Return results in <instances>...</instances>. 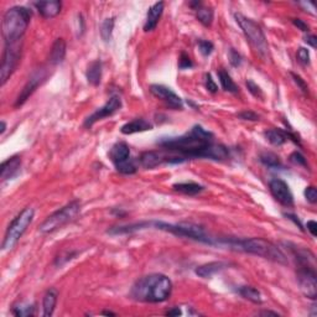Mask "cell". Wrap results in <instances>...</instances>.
Segmentation results:
<instances>
[{
  "label": "cell",
  "mask_w": 317,
  "mask_h": 317,
  "mask_svg": "<svg viewBox=\"0 0 317 317\" xmlns=\"http://www.w3.org/2000/svg\"><path fill=\"white\" fill-rule=\"evenodd\" d=\"M158 144L164 150L176 154L183 161L190 159L222 161L229 156L228 149L222 144L213 143L212 133L201 125H194L190 132L181 137L165 138Z\"/></svg>",
  "instance_id": "cell-1"
},
{
  "label": "cell",
  "mask_w": 317,
  "mask_h": 317,
  "mask_svg": "<svg viewBox=\"0 0 317 317\" xmlns=\"http://www.w3.org/2000/svg\"><path fill=\"white\" fill-rule=\"evenodd\" d=\"M216 246L257 255L280 264L287 263L286 255L282 253L280 248L263 238H216Z\"/></svg>",
  "instance_id": "cell-2"
},
{
  "label": "cell",
  "mask_w": 317,
  "mask_h": 317,
  "mask_svg": "<svg viewBox=\"0 0 317 317\" xmlns=\"http://www.w3.org/2000/svg\"><path fill=\"white\" fill-rule=\"evenodd\" d=\"M172 281L164 274H149L134 282L130 296L139 302L159 303L171 296Z\"/></svg>",
  "instance_id": "cell-3"
},
{
  "label": "cell",
  "mask_w": 317,
  "mask_h": 317,
  "mask_svg": "<svg viewBox=\"0 0 317 317\" xmlns=\"http://www.w3.org/2000/svg\"><path fill=\"white\" fill-rule=\"evenodd\" d=\"M33 13L25 7H13L5 12L2 23V33L5 45L21 42L30 24Z\"/></svg>",
  "instance_id": "cell-4"
},
{
  "label": "cell",
  "mask_w": 317,
  "mask_h": 317,
  "mask_svg": "<svg viewBox=\"0 0 317 317\" xmlns=\"http://www.w3.org/2000/svg\"><path fill=\"white\" fill-rule=\"evenodd\" d=\"M234 19L243 31L248 44L250 45L255 55L264 62H268L270 60V51H269V45L266 41L265 34L260 28V25H258L252 19L244 17L241 13H236Z\"/></svg>",
  "instance_id": "cell-5"
},
{
  "label": "cell",
  "mask_w": 317,
  "mask_h": 317,
  "mask_svg": "<svg viewBox=\"0 0 317 317\" xmlns=\"http://www.w3.org/2000/svg\"><path fill=\"white\" fill-rule=\"evenodd\" d=\"M156 228L160 231L169 232L174 236L180 237V238L192 239V241L199 242V243L208 244V246H216V238H212L203 227L194 223H167L161 222V221H150L149 222V228Z\"/></svg>",
  "instance_id": "cell-6"
},
{
  "label": "cell",
  "mask_w": 317,
  "mask_h": 317,
  "mask_svg": "<svg viewBox=\"0 0 317 317\" xmlns=\"http://www.w3.org/2000/svg\"><path fill=\"white\" fill-rule=\"evenodd\" d=\"M34 216H35L34 208L26 207V208H24L23 211L19 213L17 217L13 220V222L9 225V227L7 229V233H5L4 236V241H3L2 244L3 252L12 250L13 248L17 246L18 242L20 241V238L26 232V229L29 228V226L33 222Z\"/></svg>",
  "instance_id": "cell-7"
},
{
  "label": "cell",
  "mask_w": 317,
  "mask_h": 317,
  "mask_svg": "<svg viewBox=\"0 0 317 317\" xmlns=\"http://www.w3.org/2000/svg\"><path fill=\"white\" fill-rule=\"evenodd\" d=\"M79 212H81V203L78 201H72L68 204H66L65 207L58 209V211L50 215L40 225L39 231L44 234L52 233V232L62 228L67 223L72 222L79 215Z\"/></svg>",
  "instance_id": "cell-8"
},
{
  "label": "cell",
  "mask_w": 317,
  "mask_h": 317,
  "mask_svg": "<svg viewBox=\"0 0 317 317\" xmlns=\"http://www.w3.org/2000/svg\"><path fill=\"white\" fill-rule=\"evenodd\" d=\"M21 55V42L12 45H5L4 52L2 58V67H0V83L4 86L8 79L14 73L18 67Z\"/></svg>",
  "instance_id": "cell-9"
},
{
  "label": "cell",
  "mask_w": 317,
  "mask_h": 317,
  "mask_svg": "<svg viewBox=\"0 0 317 317\" xmlns=\"http://www.w3.org/2000/svg\"><path fill=\"white\" fill-rule=\"evenodd\" d=\"M297 281H299L301 292L307 299L316 300L317 279L315 266H299V269H297Z\"/></svg>",
  "instance_id": "cell-10"
},
{
  "label": "cell",
  "mask_w": 317,
  "mask_h": 317,
  "mask_svg": "<svg viewBox=\"0 0 317 317\" xmlns=\"http://www.w3.org/2000/svg\"><path fill=\"white\" fill-rule=\"evenodd\" d=\"M47 76H49V73H47L45 68H40V70L34 72L30 76V78H29V81L26 82L25 86H24V88L21 89L20 94L18 95L17 102H15V108L23 105L34 94V92L46 81Z\"/></svg>",
  "instance_id": "cell-11"
},
{
  "label": "cell",
  "mask_w": 317,
  "mask_h": 317,
  "mask_svg": "<svg viewBox=\"0 0 317 317\" xmlns=\"http://www.w3.org/2000/svg\"><path fill=\"white\" fill-rule=\"evenodd\" d=\"M122 108V99L118 95H113V97L109 98L108 102L105 103L104 105L98 108L94 113H92L88 118L84 121V127L90 128L93 127L97 122L102 121L103 118H107V117H112L113 114H116L117 112L121 111Z\"/></svg>",
  "instance_id": "cell-12"
},
{
  "label": "cell",
  "mask_w": 317,
  "mask_h": 317,
  "mask_svg": "<svg viewBox=\"0 0 317 317\" xmlns=\"http://www.w3.org/2000/svg\"><path fill=\"white\" fill-rule=\"evenodd\" d=\"M269 188H270L271 196L282 204L284 207L294 206V196H292L291 190L289 185L280 178H274L269 182Z\"/></svg>",
  "instance_id": "cell-13"
},
{
  "label": "cell",
  "mask_w": 317,
  "mask_h": 317,
  "mask_svg": "<svg viewBox=\"0 0 317 317\" xmlns=\"http://www.w3.org/2000/svg\"><path fill=\"white\" fill-rule=\"evenodd\" d=\"M150 92L155 95L156 98L161 99L162 102L166 103L171 109L175 111H181L183 108V100L169 87L164 84H151Z\"/></svg>",
  "instance_id": "cell-14"
},
{
  "label": "cell",
  "mask_w": 317,
  "mask_h": 317,
  "mask_svg": "<svg viewBox=\"0 0 317 317\" xmlns=\"http://www.w3.org/2000/svg\"><path fill=\"white\" fill-rule=\"evenodd\" d=\"M140 164L145 169H155L166 162V153L164 151H145L140 155Z\"/></svg>",
  "instance_id": "cell-15"
},
{
  "label": "cell",
  "mask_w": 317,
  "mask_h": 317,
  "mask_svg": "<svg viewBox=\"0 0 317 317\" xmlns=\"http://www.w3.org/2000/svg\"><path fill=\"white\" fill-rule=\"evenodd\" d=\"M21 169V159L20 156L15 155L9 158L5 161H3L2 169H0V178L2 181L10 180V178L15 177L19 174Z\"/></svg>",
  "instance_id": "cell-16"
},
{
  "label": "cell",
  "mask_w": 317,
  "mask_h": 317,
  "mask_svg": "<svg viewBox=\"0 0 317 317\" xmlns=\"http://www.w3.org/2000/svg\"><path fill=\"white\" fill-rule=\"evenodd\" d=\"M165 4L164 2H158L149 9L148 15H146L145 24H144V31L149 33V31L155 30L158 26L160 19H161L162 13H164Z\"/></svg>",
  "instance_id": "cell-17"
},
{
  "label": "cell",
  "mask_w": 317,
  "mask_h": 317,
  "mask_svg": "<svg viewBox=\"0 0 317 317\" xmlns=\"http://www.w3.org/2000/svg\"><path fill=\"white\" fill-rule=\"evenodd\" d=\"M39 14L45 19L56 18L61 13L62 9V3L58 0H51V2H36L34 3Z\"/></svg>",
  "instance_id": "cell-18"
},
{
  "label": "cell",
  "mask_w": 317,
  "mask_h": 317,
  "mask_svg": "<svg viewBox=\"0 0 317 317\" xmlns=\"http://www.w3.org/2000/svg\"><path fill=\"white\" fill-rule=\"evenodd\" d=\"M109 158L113 161L114 166L130 160V149L128 144L125 143H117L112 146L109 151Z\"/></svg>",
  "instance_id": "cell-19"
},
{
  "label": "cell",
  "mask_w": 317,
  "mask_h": 317,
  "mask_svg": "<svg viewBox=\"0 0 317 317\" xmlns=\"http://www.w3.org/2000/svg\"><path fill=\"white\" fill-rule=\"evenodd\" d=\"M229 266L228 263L226 262H209L207 264H203L198 268H196L194 273L196 275H198L199 278H203V279H208L212 278L215 274L220 273V271L225 270Z\"/></svg>",
  "instance_id": "cell-20"
},
{
  "label": "cell",
  "mask_w": 317,
  "mask_h": 317,
  "mask_svg": "<svg viewBox=\"0 0 317 317\" xmlns=\"http://www.w3.org/2000/svg\"><path fill=\"white\" fill-rule=\"evenodd\" d=\"M153 129V124L149 123L148 121L143 118H137L132 122H128L127 124H124L123 127L121 128L122 134L124 135H132L135 134V133H143V132H148V130Z\"/></svg>",
  "instance_id": "cell-21"
},
{
  "label": "cell",
  "mask_w": 317,
  "mask_h": 317,
  "mask_svg": "<svg viewBox=\"0 0 317 317\" xmlns=\"http://www.w3.org/2000/svg\"><path fill=\"white\" fill-rule=\"evenodd\" d=\"M66 50H67V46H66L65 40H56L51 47V51H50V63L53 66L62 63L66 57Z\"/></svg>",
  "instance_id": "cell-22"
},
{
  "label": "cell",
  "mask_w": 317,
  "mask_h": 317,
  "mask_svg": "<svg viewBox=\"0 0 317 317\" xmlns=\"http://www.w3.org/2000/svg\"><path fill=\"white\" fill-rule=\"evenodd\" d=\"M57 297H58V291L55 287H51L46 291L45 294L44 300H42V316L44 317H51L53 315V311H55L56 303H57Z\"/></svg>",
  "instance_id": "cell-23"
},
{
  "label": "cell",
  "mask_w": 317,
  "mask_h": 317,
  "mask_svg": "<svg viewBox=\"0 0 317 317\" xmlns=\"http://www.w3.org/2000/svg\"><path fill=\"white\" fill-rule=\"evenodd\" d=\"M194 13H196V18L199 23L206 28H209L213 23V18H215V12L211 7L204 5L203 3L199 2V4L194 8Z\"/></svg>",
  "instance_id": "cell-24"
},
{
  "label": "cell",
  "mask_w": 317,
  "mask_h": 317,
  "mask_svg": "<svg viewBox=\"0 0 317 317\" xmlns=\"http://www.w3.org/2000/svg\"><path fill=\"white\" fill-rule=\"evenodd\" d=\"M87 81L93 87L99 86L100 81H102V62L99 60L92 61L88 65L86 72Z\"/></svg>",
  "instance_id": "cell-25"
},
{
  "label": "cell",
  "mask_w": 317,
  "mask_h": 317,
  "mask_svg": "<svg viewBox=\"0 0 317 317\" xmlns=\"http://www.w3.org/2000/svg\"><path fill=\"white\" fill-rule=\"evenodd\" d=\"M175 191L177 192L183 193V194H187V196H194V194L202 192L204 190V187L199 183L196 182H181V183H175L172 186Z\"/></svg>",
  "instance_id": "cell-26"
},
{
  "label": "cell",
  "mask_w": 317,
  "mask_h": 317,
  "mask_svg": "<svg viewBox=\"0 0 317 317\" xmlns=\"http://www.w3.org/2000/svg\"><path fill=\"white\" fill-rule=\"evenodd\" d=\"M266 140L274 146H281L287 141V133L280 129H269L264 133Z\"/></svg>",
  "instance_id": "cell-27"
},
{
  "label": "cell",
  "mask_w": 317,
  "mask_h": 317,
  "mask_svg": "<svg viewBox=\"0 0 317 317\" xmlns=\"http://www.w3.org/2000/svg\"><path fill=\"white\" fill-rule=\"evenodd\" d=\"M239 294H241L246 300L250 301V302L257 303V305H260V303H263L262 294H260L259 290L255 289V287H253V286L241 287V290H239Z\"/></svg>",
  "instance_id": "cell-28"
},
{
  "label": "cell",
  "mask_w": 317,
  "mask_h": 317,
  "mask_svg": "<svg viewBox=\"0 0 317 317\" xmlns=\"http://www.w3.org/2000/svg\"><path fill=\"white\" fill-rule=\"evenodd\" d=\"M218 78H220V83L222 86V88L227 90L229 93H238V86L234 83V81L232 79V77L229 76L228 72L225 70L218 71Z\"/></svg>",
  "instance_id": "cell-29"
},
{
  "label": "cell",
  "mask_w": 317,
  "mask_h": 317,
  "mask_svg": "<svg viewBox=\"0 0 317 317\" xmlns=\"http://www.w3.org/2000/svg\"><path fill=\"white\" fill-rule=\"evenodd\" d=\"M13 313L18 317H30L35 315V306L34 303L20 302L13 307Z\"/></svg>",
  "instance_id": "cell-30"
},
{
  "label": "cell",
  "mask_w": 317,
  "mask_h": 317,
  "mask_svg": "<svg viewBox=\"0 0 317 317\" xmlns=\"http://www.w3.org/2000/svg\"><path fill=\"white\" fill-rule=\"evenodd\" d=\"M259 160L262 161V164H264L265 166L270 167V169H279L281 167V162L279 156L274 153H263L260 154Z\"/></svg>",
  "instance_id": "cell-31"
},
{
  "label": "cell",
  "mask_w": 317,
  "mask_h": 317,
  "mask_svg": "<svg viewBox=\"0 0 317 317\" xmlns=\"http://www.w3.org/2000/svg\"><path fill=\"white\" fill-rule=\"evenodd\" d=\"M114 18H108L105 19L102 23V26H100V36H102L103 41L109 42L112 39V34H113L114 30Z\"/></svg>",
  "instance_id": "cell-32"
},
{
  "label": "cell",
  "mask_w": 317,
  "mask_h": 317,
  "mask_svg": "<svg viewBox=\"0 0 317 317\" xmlns=\"http://www.w3.org/2000/svg\"><path fill=\"white\" fill-rule=\"evenodd\" d=\"M117 171L121 172V174H124V175H133L137 172V165H135V162L133 161L132 159L128 160V161L123 162V164H119L116 166Z\"/></svg>",
  "instance_id": "cell-33"
},
{
  "label": "cell",
  "mask_w": 317,
  "mask_h": 317,
  "mask_svg": "<svg viewBox=\"0 0 317 317\" xmlns=\"http://www.w3.org/2000/svg\"><path fill=\"white\" fill-rule=\"evenodd\" d=\"M296 58L297 61L303 66L310 65V52H308L307 49L305 47H300L296 52Z\"/></svg>",
  "instance_id": "cell-34"
},
{
  "label": "cell",
  "mask_w": 317,
  "mask_h": 317,
  "mask_svg": "<svg viewBox=\"0 0 317 317\" xmlns=\"http://www.w3.org/2000/svg\"><path fill=\"white\" fill-rule=\"evenodd\" d=\"M199 52L203 56H209L213 52V44L207 40H199L198 41Z\"/></svg>",
  "instance_id": "cell-35"
},
{
  "label": "cell",
  "mask_w": 317,
  "mask_h": 317,
  "mask_svg": "<svg viewBox=\"0 0 317 317\" xmlns=\"http://www.w3.org/2000/svg\"><path fill=\"white\" fill-rule=\"evenodd\" d=\"M247 87L248 89H249V92L252 93L253 95H254L255 98H263L264 97V94H263V90L260 89V87L258 86L255 82H253L252 79H248L247 81Z\"/></svg>",
  "instance_id": "cell-36"
},
{
  "label": "cell",
  "mask_w": 317,
  "mask_h": 317,
  "mask_svg": "<svg viewBox=\"0 0 317 317\" xmlns=\"http://www.w3.org/2000/svg\"><path fill=\"white\" fill-rule=\"evenodd\" d=\"M290 161H291L292 164L297 165V166H303V167L307 166V162H306L305 156H303L301 153H299V151H294V153L290 155Z\"/></svg>",
  "instance_id": "cell-37"
},
{
  "label": "cell",
  "mask_w": 317,
  "mask_h": 317,
  "mask_svg": "<svg viewBox=\"0 0 317 317\" xmlns=\"http://www.w3.org/2000/svg\"><path fill=\"white\" fill-rule=\"evenodd\" d=\"M193 66L192 61H191V58L188 57L186 53H181L180 56V60H178V68L180 70H188V68H191Z\"/></svg>",
  "instance_id": "cell-38"
},
{
  "label": "cell",
  "mask_w": 317,
  "mask_h": 317,
  "mask_svg": "<svg viewBox=\"0 0 317 317\" xmlns=\"http://www.w3.org/2000/svg\"><path fill=\"white\" fill-rule=\"evenodd\" d=\"M228 57H229V62H231V65L233 66V67H239V66H241L242 57H241V55L236 51V50L234 49L229 50Z\"/></svg>",
  "instance_id": "cell-39"
},
{
  "label": "cell",
  "mask_w": 317,
  "mask_h": 317,
  "mask_svg": "<svg viewBox=\"0 0 317 317\" xmlns=\"http://www.w3.org/2000/svg\"><path fill=\"white\" fill-rule=\"evenodd\" d=\"M238 118L242 119V121H249V122L259 121V116H258L257 113H254V112H252V111L241 112V113L238 114Z\"/></svg>",
  "instance_id": "cell-40"
},
{
  "label": "cell",
  "mask_w": 317,
  "mask_h": 317,
  "mask_svg": "<svg viewBox=\"0 0 317 317\" xmlns=\"http://www.w3.org/2000/svg\"><path fill=\"white\" fill-rule=\"evenodd\" d=\"M305 197L310 203H316L317 202V190L313 186H308L305 190Z\"/></svg>",
  "instance_id": "cell-41"
},
{
  "label": "cell",
  "mask_w": 317,
  "mask_h": 317,
  "mask_svg": "<svg viewBox=\"0 0 317 317\" xmlns=\"http://www.w3.org/2000/svg\"><path fill=\"white\" fill-rule=\"evenodd\" d=\"M204 84H206V88L211 93H216L218 90V86L209 73H206V76H204Z\"/></svg>",
  "instance_id": "cell-42"
},
{
  "label": "cell",
  "mask_w": 317,
  "mask_h": 317,
  "mask_svg": "<svg viewBox=\"0 0 317 317\" xmlns=\"http://www.w3.org/2000/svg\"><path fill=\"white\" fill-rule=\"evenodd\" d=\"M291 77H292V79H294L295 83H296L297 86H299V88L302 90L303 93H307L308 92V86H307V84H306V82L303 81L302 78H301L299 74L291 73Z\"/></svg>",
  "instance_id": "cell-43"
},
{
  "label": "cell",
  "mask_w": 317,
  "mask_h": 317,
  "mask_svg": "<svg viewBox=\"0 0 317 317\" xmlns=\"http://www.w3.org/2000/svg\"><path fill=\"white\" fill-rule=\"evenodd\" d=\"M292 23H294V25L297 26L301 31H303V33H308V31H310V26H308L305 21L301 20V19H294Z\"/></svg>",
  "instance_id": "cell-44"
},
{
  "label": "cell",
  "mask_w": 317,
  "mask_h": 317,
  "mask_svg": "<svg viewBox=\"0 0 317 317\" xmlns=\"http://www.w3.org/2000/svg\"><path fill=\"white\" fill-rule=\"evenodd\" d=\"M306 227H307V231L310 232L311 236H312V237L317 236V223H316V221H308L307 226H306Z\"/></svg>",
  "instance_id": "cell-45"
},
{
  "label": "cell",
  "mask_w": 317,
  "mask_h": 317,
  "mask_svg": "<svg viewBox=\"0 0 317 317\" xmlns=\"http://www.w3.org/2000/svg\"><path fill=\"white\" fill-rule=\"evenodd\" d=\"M305 42L307 45H310L311 47H312V49H316V46H317V39H316V36L315 35H311V34H308V35H306L305 36Z\"/></svg>",
  "instance_id": "cell-46"
},
{
  "label": "cell",
  "mask_w": 317,
  "mask_h": 317,
  "mask_svg": "<svg viewBox=\"0 0 317 317\" xmlns=\"http://www.w3.org/2000/svg\"><path fill=\"white\" fill-rule=\"evenodd\" d=\"M181 310L180 308H178V306L177 307H174L172 308V310H170V311H167L166 312V315H169V316H178V315H181Z\"/></svg>",
  "instance_id": "cell-47"
},
{
  "label": "cell",
  "mask_w": 317,
  "mask_h": 317,
  "mask_svg": "<svg viewBox=\"0 0 317 317\" xmlns=\"http://www.w3.org/2000/svg\"><path fill=\"white\" fill-rule=\"evenodd\" d=\"M286 216L287 218H289V220H292L295 222V225L296 226H299V228L301 229V231H303V228H302V226H301V223H300V221L299 220H296V217H295V216H292V215H289V213H287V215H285Z\"/></svg>",
  "instance_id": "cell-48"
},
{
  "label": "cell",
  "mask_w": 317,
  "mask_h": 317,
  "mask_svg": "<svg viewBox=\"0 0 317 317\" xmlns=\"http://www.w3.org/2000/svg\"><path fill=\"white\" fill-rule=\"evenodd\" d=\"M259 315H262V316H268V315L279 316V313L278 312H274V311H262V312H259Z\"/></svg>",
  "instance_id": "cell-49"
},
{
  "label": "cell",
  "mask_w": 317,
  "mask_h": 317,
  "mask_svg": "<svg viewBox=\"0 0 317 317\" xmlns=\"http://www.w3.org/2000/svg\"><path fill=\"white\" fill-rule=\"evenodd\" d=\"M5 130H7V124L4 121H2V128H0V134H4Z\"/></svg>",
  "instance_id": "cell-50"
},
{
  "label": "cell",
  "mask_w": 317,
  "mask_h": 317,
  "mask_svg": "<svg viewBox=\"0 0 317 317\" xmlns=\"http://www.w3.org/2000/svg\"><path fill=\"white\" fill-rule=\"evenodd\" d=\"M103 315H112V316H116V313H114V312H111V311H104V312H103Z\"/></svg>",
  "instance_id": "cell-51"
}]
</instances>
